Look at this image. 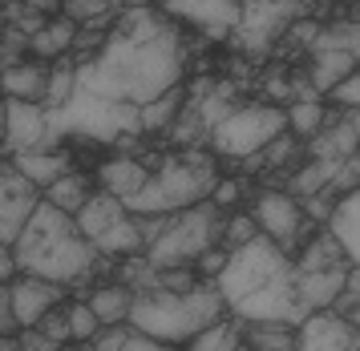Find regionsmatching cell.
<instances>
[{
	"label": "cell",
	"instance_id": "cell-1",
	"mask_svg": "<svg viewBox=\"0 0 360 351\" xmlns=\"http://www.w3.org/2000/svg\"><path fill=\"white\" fill-rule=\"evenodd\" d=\"M182 73H186V48L179 20L154 8H126L110 25L105 45L77 65V85L142 110L154 97L179 89Z\"/></svg>",
	"mask_w": 360,
	"mask_h": 351
},
{
	"label": "cell",
	"instance_id": "cell-2",
	"mask_svg": "<svg viewBox=\"0 0 360 351\" xmlns=\"http://www.w3.org/2000/svg\"><path fill=\"white\" fill-rule=\"evenodd\" d=\"M214 283L223 291L227 311L243 323H288V327H300L308 319V307L300 299L295 255H288L267 234H255L247 246L231 251L227 267L219 271Z\"/></svg>",
	"mask_w": 360,
	"mask_h": 351
},
{
	"label": "cell",
	"instance_id": "cell-3",
	"mask_svg": "<svg viewBox=\"0 0 360 351\" xmlns=\"http://www.w3.org/2000/svg\"><path fill=\"white\" fill-rule=\"evenodd\" d=\"M13 258H17L20 274H37V279H53L61 287H82L89 274L98 271L101 251L82 234V226L73 214L57 210L53 202L41 198L33 218L13 242Z\"/></svg>",
	"mask_w": 360,
	"mask_h": 351
},
{
	"label": "cell",
	"instance_id": "cell-4",
	"mask_svg": "<svg viewBox=\"0 0 360 351\" xmlns=\"http://www.w3.org/2000/svg\"><path fill=\"white\" fill-rule=\"evenodd\" d=\"M227 315L223 291L214 279H198L195 287L186 291H166V287H150L134 295L130 307V327L142 336H154L162 343H191L198 331H207L214 319Z\"/></svg>",
	"mask_w": 360,
	"mask_h": 351
},
{
	"label": "cell",
	"instance_id": "cell-5",
	"mask_svg": "<svg viewBox=\"0 0 360 351\" xmlns=\"http://www.w3.org/2000/svg\"><path fill=\"white\" fill-rule=\"evenodd\" d=\"M219 174H214L211 154L186 150L179 158H162L150 170V182L134 194L126 206L134 214H179L198 202H211V190Z\"/></svg>",
	"mask_w": 360,
	"mask_h": 351
},
{
	"label": "cell",
	"instance_id": "cell-6",
	"mask_svg": "<svg viewBox=\"0 0 360 351\" xmlns=\"http://www.w3.org/2000/svg\"><path fill=\"white\" fill-rule=\"evenodd\" d=\"M223 239V218L214 202H198L191 210L170 214V223L162 226V234L146 246V263L154 271H174V267H195L198 258Z\"/></svg>",
	"mask_w": 360,
	"mask_h": 351
},
{
	"label": "cell",
	"instance_id": "cell-7",
	"mask_svg": "<svg viewBox=\"0 0 360 351\" xmlns=\"http://www.w3.org/2000/svg\"><path fill=\"white\" fill-rule=\"evenodd\" d=\"M49 126L53 133H85L89 142H117L126 133H142V110L77 85L65 105L49 113Z\"/></svg>",
	"mask_w": 360,
	"mask_h": 351
},
{
	"label": "cell",
	"instance_id": "cell-8",
	"mask_svg": "<svg viewBox=\"0 0 360 351\" xmlns=\"http://www.w3.org/2000/svg\"><path fill=\"white\" fill-rule=\"evenodd\" d=\"M77 226H82L85 239L110 258H134V255L146 251L138 214H134L122 198H114V194H105V190L94 194V198L77 210Z\"/></svg>",
	"mask_w": 360,
	"mask_h": 351
},
{
	"label": "cell",
	"instance_id": "cell-9",
	"mask_svg": "<svg viewBox=\"0 0 360 351\" xmlns=\"http://www.w3.org/2000/svg\"><path fill=\"white\" fill-rule=\"evenodd\" d=\"M288 129V110L279 105H235V110L211 129V150L223 158H259L267 145Z\"/></svg>",
	"mask_w": 360,
	"mask_h": 351
},
{
	"label": "cell",
	"instance_id": "cell-10",
	"mask_svg": "<svg viewBox=\"0 0 360 351\" xmlns=\"http://www.w3.org/2000/svg\"><path fill=\"white\" fill-rule=\"evenodd\" d=\"M304 13L300 0H243L239 29L231 32L243 53H267Z\"/></svg>",
	"mask_w": 360,
	"mask_h": 351
},
{
	"label": "cell",
	"instance_id": "cell-11",
	"mask_svg": "<svg viewBox=\"0 0 360 351\" xmlns=\"http://www.w3.org/2000/svg\"><path fill=\"white\" fill-rule=\"evenodd\" d=\"M255 223H259V234H267L271 242H279L288 255H295L304 239H308V214H304V202L288 190H263L255 198Z\"/></svg>",
	"mask_w": 360,
	"mask_h": 351
},
{
	"label": "cell",
	"instance_id": "cell-12",
	"mask_svg": "<svg viewBox=\"0 0 360 351\" xmlns=\"http://www.w3.org/2000/svg\"><path fill=\"white\" fill-rule=\"evenodd\" d=\"M37 206H41V186H33L20 174L8 154H0V242L4 246L17 242Z\"/></svg>",
	"mask_w": 360,
	"mask_h": 351
},
{
	"label": "cell",
	"instance_id": "cell-13",
	"mask_svg": "<svg viewBox=\"0 0 360 351\" xmlns=\"http://www.w3.org/2000/svg\"><path fill=\"white\" fill-rule=\"evenodd\" d=\"M4 113H8V133H4V154L17 158V154H29V150H53V133L49 126V110L41 101H20V97H8L4 101Z\"/></svg>",
	"mask_w": 360,
	"mask_h": 351
},
{
	"label": "cell",
	"instance_id": "cell-14",
	"mask_svg": "<svg viewBox=\"0 0 360 351\" xmlns=\"http://www.w3.org/2000/svg\"><path fill=\"white\" fill-rule=\"evenodd\" d=\"M162 13L179 25H195L211 41H223L239 29L243 0H162Z\"/></svg>",
	"mask_w": 360,
	"mask_h": 351
},
{
	"label": "cell",
	"instance_id": "cell-15",
	"mask_svg": "<svg viewBox=\"0 0 360 351\" xmlns=\"http://www.w3.org/2000/svg\"><path fill=\"white\" fill-rule=\"evenodd\" d=\"M295 351H360V327L336 307L311 311L295 327Z\"/></svg>",
	"mask_w": 360,
	"mask_h": 351
},
{
	"label": "cell",
	"instance_id": "cell-16",
	"mask_svg": "<svg viewBox=\"0 0 360 351\" xmlns=\"http://www.w3.org/2000/svg\"><path fill=\"white\" fill-rule=\"evenodd\" d=\"M61 299H65V287L53 283V279L17 274L8 283V307H13V315H17L20 327H37V323L45 319V311L61 307Z\"/></svg>",
	"mask_w": 360,
	"mask_h": 351
},
{
	"label": "cell",
	"instance_id": "cell-17",
	"mask_svg": "<svg viewBox=\"0 0 360 351\" xmlns=\"http://www.w3.org/2000/svg\"><path fill=\"white\" fill-rule=\"evenodd\" d=\"M146 182H150V166H146V161H138V158H126V154L98 166V186L105 194L122 198V202H130Z\"/></svg>",
	"mask_w": 360,
	"mask_h": 351
},
{
	"label": "cell",
	"instance_id": "cell-18",
	"mask_svg": "<svg viewBox=\"0 0 360 351\" xmlns=\"http://www.w3.org/2000/svg\"><path fill=\"white\" fill-rule=\"evenodd\" d=\"M49 65L45 61H13L0 73V89L20 101H41L45 105V89H49Z\"/></svg>",
	"mask_w": 360,
	"mask_h": 351
},
{
	"label": "cell",
	"instance_id": "cell-19",
	"mask_svg": "<svg viewBox=\"0 0 360 351\" xmlns=\"http://www.w3.org/2000/svg\"><path fill=\"white\" fill-rule=\"evenodd\" d=\"M360 61L344 48H311V65H308V81L316 93H332L348 73H356Z\"/></svg>",
	"mask_w": 360,
	"mask_h": 351
},
{
	"label": "cell",
	"instance_id": "cell-20",
	"mask_svg": "<svg viewBox=\"0 0 360 351\" xmlns=\"http://www.w3.org/2000/svg\"><path fill=\"white\" fill-rule=\"evenodd\" d=\"M77 20L73 16H53V20H45L41 29L29 37V48L37 53V61H57V57H65V53H73V41H77Z\"/></svg>",
	"mask_w": 360,
	"mask_h": 351
},
{
	"label": "cell",
	"instance_id": "cell-21",
	"mask_svg": "<svg viewBox=\"0 0 360 351\" xmlns=\"http://www.w3.org/2000/svg\"><path fill=\"white\" fill-rule=\"evenodd\" d=\"M328 230L340 239L344 255L352 267H360V186L352 194H344L336 210H332V218H328Z\"/></svg>",
	"mask_w": 360,
	"mask_h": 351
},
{
	"label": "cell",
	"instance_id": "cell-22",
	"mask_svg": "<svg viewBox=\"0 0 360 351\" xmlns=\"http://www.w3.org/2000/svg\"><path fill=\"white\" fill-rule=\"evenodd\" d=\"M360 154V138L352 121H328L316 138H311V158H324V161H348Z\"/></svg>",
	"mask_w": 360,
	"mask_h": 351
},
{
	"label": "cell",
	"instance_id": "cell-23",
	"mask_svg": "<svg viewBox=\"0 0 360 351\" xmlns=\"http://www.w3.org/2000/svg\"><path fill=\"white\" fill-rule=\"evenodd\" d=\"M13 166H17L20 174L29 178L33 186H53L61 174H69L73 166H69V154H61V150H29V154H17L13 158Z\"/></svg>",
	"mask_w": 360,
	"mask_h": 351
},
{
	"label": "cell",
	"instance_id": "cell-24",
	"mask_svg": "<svg viewBox=\"0 0 360 351\" xmlns=\"http://www.w3.org/2000/svg\"><path fill=\"white\" fill-rule=\"evenodd\" d=\"M138 291L130 283H101L94 295H89V307L98 311V319L105 327H117V323H130V307Z\"/></svg>",
	"mask_w": 360,
	"mask_h": 351
},
{
	"label": "cell",
	"instance_id": "cell-25",
	"mask_svg": "<svg viewBox=\"0 0 360 351\" xmlns=\"http://www.w3.org/2000/svg\"><path fill=\"white\" fill-rule=\"evenodd\" d=\"M41 198H45V202H53L57 210H65V214H73V218H77V210L94 198V182H89L82 170H69V174H61L53 186H45V190H41Z\"/></svg>",
	"mask_w": 360,
	"mask_h": 351
},
{
	"label": "cell",
	"instance_id": "cell-26",
	"mask_svg": "<svg viewBox=\"0 0 360 351\" xmlns=\"http://www.w3.org/2000/svg\"><path fill=\"white\" fill-rule=\"evenodd\" d=\"M186 351H251L247 347V331H243V319H235V315H223V319H214L207 331H198Z\"/></svg>",
	"mask_w": 360,
	"mask_h": 351
},
{
	"label": "cell",
	"instance_id": "cell-27",
	"mask_svg": "<svg viewBox=\"0 0 360 351\" xmlns=\"http://www.w3.org/2000/svg\"><path fill=\"white\" fill-rule=\"evenodd\" d=\"M186 110V93L179 89H170V93L154 97L150 105H142V133H154V129H170L179 121V113Z\"/></svg>",
	"mask_w": 360,
	"mask_h": 351
},
{
	"label": "cell",
	"instance_id": "cell-28",
	"mask_svg": "<svg viewBox=\"0 0 360 351\" xmlns=\"http://www.w3.org/2000/svg\"><path fill=\"white\" fill-rule=\"evenodd\" d=\"M328 126V110L320 105V97H300L288 105V129H292L295 138H316L320 129Z\"/></svg>",
	"mask_w": 360,
	"mask_h": 351
},
{
	"label": "cell",
	"instance_id": "cell-29",
	"mask_svg": "<svg viewBox=\"0 0 360 351\" xmlns=\"http://www.w3.org/2000/svg\"><path fill=\"white\" fill-rule=\"evenodd\" d=\"M73 89H77V65L73 61H61L57 69L49 73V89H45V110H61L69 97H73Z\"/></svg>",
	"mask_w": 360,
	"mask_h": 351
},
{
	"label": "cell",
	"instance_id": "cell-30",
	"mask_svg": "<svg viewBox=\"0 0 360 351\" xmlns=\"http://www.w3.org/2000/svg\"><path fill=\"white\" fill-rule=\"evenodd\" d=\"M255 234H259L255 214H231L227 223H223V239H219V246H223V251H239V246H247Z\"/></svg>",
	"mask_w": 360,
	"mask_h": 351
},
{
	"label": "cell",
	"instance_id": "cell-31",
	"mask_svg": "<svg viewBox=\"0 0 360 351\" xmlns=\"http://www.w3.org/2000/svg\"><path fill=\"white\" fill-rule=\"evenodd\" d=\"M69 327H73V343H89L105 323L98 319V311L89 307V299H82V303H69Z\"/></svg>",
	"mask_w": 360,
	"mask_h": 351
},
{
	"label": "cell",
	"instance_id": "cell-32",
	"mask_svg": "<svg viewBox=\"0 0 360 351\" xmlns=\"http://www.w3.org/2000/svg\"><path fill=\"white\" fill-rule=\"evenodd\" d=\"M37 331L49 339V343H57V347H69V343H73V327H69V307H53V311H45V319L37 323Z\"/></svg>",
	"mask_w": 360,
	"mask_h": 351
},
{
	"label": "cell",
	"instance_id": "cell-33",
	"mask_svg": "<svg viewBox=\"0 0 360 351\" xmlns=\"http://www.w3.org/2000/svg\"><path fill=\"white\" fill-rule=\"evenodd\" d=\"M61 13L73 16L77 25H89V20H101V16L114 13L110 0H61Z\"/></svg>",
	"mask_w": 360,
	"mask_h": 351
},
{
	"label": "cell",
	"instance_id": "cell-34",
	"mask_svg": "<svg viewBox=\"0 0 360 351\" xmlns=\"http://www.w3.org/2000/svg\"><path fill=\"white\" fill-rule=\"evenodd\" d=\"M328 97H332V101H336V105H340L344 113L360 110V69H356V73H348V77H344Z\"/></svg>",
	"mask_w": 360,
	"mask_h": 351
},
{
	"label": "cell",
	"instance_id": "cell-35",
	"mask_svg": "<svg viewBox=\"0 0 360 351\" xmlns=\"http://www.w3.org/2000/svg\"><path fill=\"white\" fill-rule=\"evenodd\" d=\"M117 351H174V343H162V339L142 336V331L126 327V336H122V347H117Z\"/></svg>",
	"mask_w": 360,
	"mask_h": 351
},
{
	"label": "cell",
	"instance_id": "cell-36",
	"mask_svg": "<svg viewBox=\"0 0 360 351\" xmlns=\"http://www.w3.org/2000/svg\"><path fill=\"white\" fill-rule=\"evenodd\" d=\"M17 339H20V347H25V351H57V343H49L37 327H20Z\"/></svg>",
	"mask_w": 360,
	"mask_h": 351
},
{
	"label": "cell",
	"instance_id": "cell-37",
	"mask_svg": "<svg viewBox=\"0 0 360 351\" xmlns=\"http://www.w3.org/2000/svg\"><path fill=\"white\" fill-rule=\"evenodd\" d=\"M235 198H239V182H231V178H227V182H214L211 202H214L219 210H223V206H235Z\"/></svg>",
	"mask_w": 360,
	"mask_h": 351
},
{
	"label": "cell",
	"instance_id": "cell-38",
	"mask_svg": "<svg viewBox=\"0 0 360 351\" xmlns=\"http://www.w3.org/2000/svg\"><path fill=\"white\" fill-rule=\"evenodd\" d=\"M0 351H25L17 336H0Z\"/></svg>",
	"mask_w": 360,
	"mask_h": 351
},
{
	"label": "cell",
	"instance_id": "cell-39",
	"mask_svg": "<svg viewBox=\"0 0 360 351\" xmlns=\"http://www.w3.org/2000/svg\"><path fill=\"white\" fill-rule=\"evenodd\" d=\"M4 133H8V113L0 105V154H4Z\"/></svg>",
	"mask_w": 360,
	"mask_h": 351
},
{
	"label": "cell",
	"instance_id": "cell-40",
	"mask_svg": "<svg viewBox=\"0 0 360 351\" xmlns=\"http://www.w3.org/2000/svg\"><path fill=\"white\" fill-rule=\"evenodd\" d=\"M348 20H356V25H360V0H352V4H348Z\"/></svg>",
	"mask_w": 360,
	"mask_h": 351
},
{
	"label": "cell",
	"instance_id": "cell-41",
	"mask_svg": "<svg viewBox=\"0 0 360 351\" xmlns=\"http://www.w3.org/2000/svg\"><path fill=\"white\" fill-rule=\"evenodd\" d=\"M348 121H352V129H356V138H360V110H352V113H344Z\"/></svg>",
	"mask_w": 360,
	"mask_h": 351
},
{
	"label": "cell",
	"instance_id": "cell-42",
	"mask_svg": "<svg viewBox=\"0 0 360 351\" xmlns=\"http://www.w3.org/2000/svg\"><path fill=\"white\" fill-rule=\"evenodd\" d=\"M348 319H352V323H356V327H360V303L352 307V311H348Z\"/></svg>",
	"mask_w": 360,
	"mask_h": 351
},
{
	"label": "cell",
	"instance_id": "cell-43",
	"mask_svg": "<svg viewBox=\"0 0 360 351\" xmlns=\"http://www.w3.org/2000/svg\"><path fill=\"white\" fill-rule=\"evenodd\" d=\"M57 351H77V347H57Z\"/></svg>",
	"mask_w": 360,
	"mask_h": 351
},
{
	"label": "cell",
	"instance_id": "cell-44",
	"mask_svg": "<svg viewBox=\"0 0 360 351\" xmlns=\"http://www.w3.org/2000/svg\"><path fill=\"white\" fill-rule=\"evenodd\" d=\"M110 4H122V0H110Z\"/></svg>",
	"mask_w": 360,
	"mask_h": 351
},
{
	"label": "cell",
	"instance_id": "cell-45",
	"mask_svg": "<svg viewBox=\"0 0 360 351\" xmlns=\"http://www.w3.org/2000/svg\"><path fill=\"white\" fill-rule=\"evenodd\" d=\"M340 4H352V0H340Z\"/></svg>",
	"mask_w": 360,
	"mask_h": 351
}]
</instances>
